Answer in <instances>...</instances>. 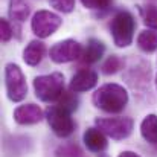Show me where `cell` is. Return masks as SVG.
Returning <instances> with one entry per match:
<instances>
[{
	"label": "cell",
	"instance_id": "obj_3",
	"mask_svg": "<svg viewBox=\"0 0 157 157\" xmlns=\"http://www.w3.org/2000/svg\"><path fill=\"white\" fill-rule=\"evenodd\" d=\"M35 96L43 102L58 101L64 92V75L53 72L49 75H40L34 79Z\"/></svg>",
	"mask_w": 157,
	"mask_h": 157
},
{
	"label": "cell",
	"instance_id": "obj_14",
	"mask_svg": "<svg viewBox=\"0 0 157 157\" xmlns=\"http://www.w3.org/2000/svg\"><path fill=\"white\" fill-rule=\"evenodd\" d=\"M140 134L145 142L157 145V114H147L140 122Z\"/></svg>",
	"mask_w": 157,
	"mask_h": 157
},
{
	"label": "cell",
	"instance_id": "obj_13",
	"mask_svg": "<svg viewBox=\"0 0 157 157\" xmlns=\"http://www.w3.org/2000/svg\"><path fill=\"white\" fill-rule=\"evenodd\" d=\"M105 52V44L98 38H90L87 41V48L81 55V61L84 64H95L98 63Z\"/></svg>",
	"mask_w": 157,
	"mask_h": 157
},
{
	"label": "cell",
	"instance_id": "obj_24",
	"mask_svg": "<svg viewBox=\"0 0 157 157\" xmlns=\"http://www.w3.org/2000/svg\"><path fill=\"white\" fill-rule=\"evenodd\" d=\"M117 157H140V156L137 153H134V151H122Z\"/></svg>",
	"mask_w": 157,
	"mask_h": 157
},
{
	"label": "cell",
	"instance_id": "obj_9",
	"mask_svg": "<svg viewBox=\"0 0 157 157\" xmlns=\"http://www.w3.org/2000/svg\"><path fill=\"white\" fill-rule=\"evenodd\" d=\"M14 121L18 125H34L46 117V113L37 104H23L14 110Z\"/></svg>",
	"mask_w": 157,
	"mask_h": 157
},
{
	"label": "cell",
	"instance_id": "obj_20",
	"mask_svg": "<svg viewBox=\"0 0 157 157\" xmlns=\"http://www.w3.org/2000/svg\"><path fill=\"white\" fill-rule=\"evenodd\" d=\"M82 151L75 144H64L55 150V157H81Z\"/></svg>",
	"mask_w": 157,
	"mask_h": 157
},
{
	"label": "cell",
	"instance_id": "obj_1",
	"mask_svg": "<svg viewBox=\"0 0 157 157\" xmlns=\"http://www.w3.org/2000/svg\"><path fill=\"white\" fill-rule=\"evenodd\" d=\"M92 102L96 108L105 113H121L128 104V92L119 84H104L92 96Z\"/></svg>",
	"mask_w": 157,
	"mask_h": 157
},
{
	"label": "cell",
	"instance_id": "obj_23",
	"mask_svg": "<svg viewBox=\"0 0 157 157\" xmlns=\"http://www.w3.org/2000/svg\"><path fill=\"white\" fill-rule=\"evenodd\" d=\"M12 35H14V29H12L11 23L8 20L2 18L0 20V38H2V41L3 43H8L12 38Z\"/></svg>",
	"mask_w": 157,
	"mask_h": 157
},
{
	"label": "cell",
	"instance_id": "obj_15",
	"mask_svg": "<svg viewBox=\"0 0 157 157\" xmlns=\"http://www.w3.org/2000/svg\"><path fill=\"white\" fill-rule=\"evenodd\" d=\"M8 14H9V18L12 21L21 23V21L28 20V17L31 14V9H29V6H28V3L25 0H9Z\"/></svg>",
	"mask_w": 157,
	"mask_h": 157
},
{
	"label": "cell",
	"instance_id": "obj_7",
	"mask_svg": "<svg viewBox=\"0 0 157 157\" xmlns=\"http://www.w3.org/2000/svg\"><path fill=\"white\" fill-rule=\"evenodd\" d=\"M63 20L51 11H38L31 20V29L38 38H48L58 31Z\"/></svg>",
	"mask_w": 157,
	"mask_h": 157
},
{
	"label": "cell",
	"instance_id": "obj_4",
	"mask_svg": "<svg viewBox=\"0 0 157 157\" xmlns=\"http://www.w3.org/2000/svg\"><path fill=\"white\" fill-rule=\"evenodd\" d=\"M5 87L6 95L12 102H21L28 95L26 78L21 69L14 63H8L5 66Z\"/></svg>",
	"mask_w": 157,
	"mask_h": 157
},
{
	"label": "cell",
	"instance_id": "obj_19",
	"mask_svg": "<svg viewBox=\"0 0 157 157\" xmlns=\"http://www.w3.org/2000/svg\"><path fill=\"white\" fill-rule=\"evenodd\" d=\"M122 66H124V61L117 55H111V56H108L105 59L104 64H102V73H105V75H114V73H117L122 69Z\"/></svg>",
	"mask_w": 157,
	"mask_h": 157
},
{
	"label": "cell",
	"instance_id": "obj_6",
	"mask_svg": "<svg viewBox=\"0 0 157 157\" xmlns=\"http://www.w3.org/2000/svg\"><path fill=\"white\" fill-rule=\"evenodd\" d=\"M95 125L113 140H124L131 134L134 122L131 117H98Z\"/></svg>",
	"mask_w": 157,
	"mask_h": 157
},
{
	"label": "cell",
	"instance_id": "obj_16",
	"mask_svg": "<svg viewBox=\"0 0 157 157\" xmlns=\"http://www.w3.org/2000/svg\"><path fill=\"white\" fill-rule=\"evenodd\" d=\"M137 46L140 51L147 53H153L157 51V31L145 29L137 35Z\"/></svg>",
	"mask_w": 157,
	"mask_h": 157
},
{
	"label": "cell",
	"instance_id": "obj_8",
	"mask_svg": "<svg viewBox=\"0 0 157 157\" xmlns=\"http://www.w3.org/2000/svg\"><path fill=\"white\" fill-rule=\"evenodd\" d=\"M82 52H84L82 46L78 41L69 38V40H63V41L55 43L49 51V56L53 63L64 64V63H70V61L81 58Z\"/></svg>",
	"mask_w": 157,
	"mask_h": 157
},
{
	"label": "cell",
	"instance_id": "obj_21",
	"mask_svg": "<svg viewBox=\"0 0 157 157\" xmlns=\"http://www.w3.org/2000/svg\"><path fill=\"white\" fill-rule=\"evenodd\" d=\"M49 5L63 14H70L75 9V0H49Z\"/></svg>",
	"mask_w": 157,
	"mask_h": 157
},
{
	"label": "cell",
	"instance_id": "obj_25",
	"mask_svg": "<svg viewBox=\"0 0 157 157\" xmlns=\"http://www.w3.org/2000/svg\"><path fill=\"white\" fill-rule=\"evenodd\" d=\"M156 87H157V75H156Z\"/></svg>",
	"mask_w": 157,
	"mask_h": 157
},
{
	"label": "cell",
	"instance_id": "obj_11",
	"mask_svg": "<svg viewBox=\"0 0 157 157\" xmlns=\"http://www.w3.org/2000/svg\"><path fill=\"white\" fill-rule=\"evenodd\" d=\"M82 140H84V145L87 147V150L92 153H102L107 150V145H108L107 136L98 127L87 128L82 136Z\"/></svg>",
	"mask_w": 157,
	"mask_h": 157
},
{
	"label": "cell",
	"instance_id": "obj_5",
	"mask_svg": "<svg viewBox=\"0 0 157 157\" xmlns=\"http://www.w3.org/2000/svg\"><path fill=\"white\" fill-rule=\"evenodd\" d=\"M46 121L53 131L55 136L66 139L73 134L75 131V122L70 116V111L59 105H49L46 110Z\"/></svg>",
	"mask_w": 157,
	"mask_h": 157
},
{
	"label": "cell",
	"instance_id": "obj_17",
	"mask_svg": "<svg viewBox=\"0 0 157 157\" xmlns=\"http://www.w3.org/2000/svg\"><path fill=\"white\" fill-rule=\"evenodd\" d=\"M59 107H63V108H66L67 111H75L76 108H78V105H79V99L76 98V95H75V92H63V95L59 96V99L56 101Z\"/></svg>",
	"mask_w": 157,
	"mask_h": 157
},
{
	"label": "cell",
	"instance_id": "obj_10",
	"mask_svg": "<svg viewBox=\"0 0 157 157\" xmlns=\"http://www.w3.org/2000/svg\"><path fill=\"white\" fill-rule=\"evenodd\" d=\"M96 84H98V73L92 69H81L72 76L69 89L75 93H82L92 90Z\"/></svg>",
	"mask_w": 157,
	"mask_h": 157
},
{
	"label": "cell",
	"instance_id": "obj_22",
	"mask_svg": "<svg viewBox=\"0 0 157 157\" xmlns=\"http://www.w3.org/2000/svg\"><path fill=\"white\" fill-rule=\"evenodd\" d=\"M82 3L84 8L87 9H93V11H101V9H107L113 0H79Z\"/></svg>",
	"mask_w": 157,
	"mask_h": 157
},
{
	"label": "cell",
	"instance_id": "obj_12",
	"mask_svg": "<svg viewBox=\"0 0 157 157\" xmlns=\"http://www.w3.org/2000/svg\"><path fill=\"white\" fill-rule=\"evenodd\" d=\"M46 52V46L43 41L40 40H32L23 51V61L28 64V66H38L44 56Z\"/></svg>",
	"mask_w": 157,
	"mask_h": 157
},
{
	"label": "cell",
	"instance_id": "obj_18",
	"mask_svg": "<svg viewBox=\"0 0 157 157\" xmlns=\"http://www.w3.org/2000/svg\"><path fill=\"white\" fill-rule=\"evenodd\" d=\"M140 12H142L145 26H148L150 29L157 31V6L156 5H148Z\"/></svg>",
	"mask_w": 157,
	"mask_h": 157
},
{
	"label": "cell",
	"instance_id": "obj_2",
	"mask_svg": "<svg viewBox=\"0 0 157 157\" xmlns=\"http://www.w3.org/2000/svg\"><path fill=\"white\" fill-rule=\"evenodd\" d=\"M136 31V20L131 12L119 11L110 23V32L116 48H128L133 43Z\"/></svg>",
	"mask_w": 157,
	"mask_h": 157
}]
</instances>
